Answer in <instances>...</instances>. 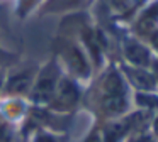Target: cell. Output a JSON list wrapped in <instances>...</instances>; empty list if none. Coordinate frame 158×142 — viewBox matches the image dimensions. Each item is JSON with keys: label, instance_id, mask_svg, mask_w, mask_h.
I'll list each match as a JSON object with an SVG mask.
<instances>
[{"label": "cell", "instance_id": "cell-1", "mask_svg": "<svg viewBox=\"0 0 158 142\" xmlns=\"http://www.w3.org/2000/svg\"><path fill=\"white\" fill-rule=\"evenodd\" d=\"M60 80H61V71H60L58 64L55 61H49L36 73L34 83H32V88L29 91L31 100L36 105L48 107L49 101L53 100V95L56 91Z\"/></svg>", "mask_w": 158, "mask_h": 142}, {"label": "cell", "instance_id": "cell-2", "mask_svg": "<svg viewBox=\"0 0 158 142\" xmlns=\"http://www.w3.org/2000/svg\"><path fill=\"white\" fill-rule=\"evenodd\" d=\"M100 107L107 115H119L126 110V91L123 80L117 73H109L102 83Z\"/></svg>", "mask_w": 158, "mask_h": 142}, {"label": "cell", "instance_id": "cell-3", "mask_svg": "<svg viewBox=\"0 0 158 142\" xmlns=\"http://www.w3.org/2000/svg\"><path fill=\"white\" fill-rule=\"evenodd\" d=\"M78 98H80V91H78L77 83L66 76H61V80H60L58 86H56V91L53 95V100L49 101L48 108L49 110H55V112L72 110L77 105Z\"/></svg>", "mask_w": 158, "mask_h": 142}, {"label": "cell", "instance_id": "cell-4", "mask_svg": "<svg viewBox=\"0 0 158 142\" xmlns=\"http://www.w3.org/2000/svg\"><path fill=\"white\" fill-rule=\"evenodd\" d=\"M36 73L32 69H24L19 73H12L5 76L4 83V91L9 97H22V95H29L34 83Z\"/></svg>", "mask_w": 158, "mask_h": 142}, {"label": "cell", "instance_id": "cell-5", "mask_svg": "<svg viewBox=\"0 0 158 142\" xmlns=\"http://www.w3.org/2000/svg\"><path fill=\"white\" fill-rule=\"evenodd\" d=\"M60 56L65 59V64L72 73H75L77 76H87L89 74V64H87L85 54L78 49L77 46H66L61 49Z\"/></svg>", "mask_w": 158, "mask_h": 142}, {"label": "cell", "instance_id": "cell-6", "mask_svg": "<svg viewBox=\"0 0 158 142\" xmlns=\"http://www.w3.org/2000/svg\"><path fill=\"white\" fill-rule=\"evenodd\" d=\"M126 56L131 63L139 64V66H143V64L148 63V53L136 42H131L126 46Z\"/></svg>", "mask_w": 158, "mask_h": 142}, {"label": "cell", "instance_id": "cell-7", "mask_svg": "<svg viewBox=\"0 0 158 142\" xmlns=\"http://www.w3.org/2000/svg\"><path fill=\"white\" fill-rule=\"evenodd\" d=\"M29 142H63V137L58 132H53L49 128H39L31 135Z\"/></svg>", "mask_w": 158, "mask_h": 142}, {"label": "cell", "instance_id": "cell-8", "mask_svg": "<svg viewBox=\"0 0 158 142\" xmlns=\"http://www.w3.org/2000/svg\"><path fill=\"white\" fill-rule=\"evenodd\" d=\"M19 135H15V128L12 122L0 117V142H15Z\"/></svg>", "mask_w": 158, "mask_h": 142}, {"label": "cell", "instance_id": "cell-9", "mask_svg": "<svg viewBox=\"0 0 158 142\" xmlns=\"http://www.w3.org/2000/svg\"><path fill=\"white\" fill-rule=\"evenodd\" d=\"M4 83H5V73L4 69H0V91H4Z\"/></svg>", "mask_w": 158, "mask_h": 142}]
</instances>
